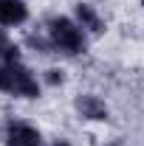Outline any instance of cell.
<instances>
[{
  "label": "cell",
  "mask_w": 144,
  "mask_h": 146,
  "mask_svg": "<svg viewBox=\"0 0 144 146\" xmlns=\"http://www.w3.org/2000/svg\"><path fill=\"white\" fill-rule=\"evenodd\" d=\"M0 93L9 98L31 101V98H40V93H42V79L23 59L0 62Z\"/></svg>",
  "instance_id": "obj_1"
},
{
  "label": "cell",
  "mask_w": 144,
  "mask_h": 146,
  "mask_svg": "<svg viewBox=\"0 0 144 146\" xmlns=\"http://www.w3.org/2000/svg\"><path fill=\"white\" fill-rule=\"evenodd\" d=\"M51 146H71V141L68 138H57V141H51Z\"/></svg>",
  "instance_id": "obj_9"
},
{
  "label": "cell",
  "mask_w": 144,
  "mask_h": 146,
  "mask_svg": "<svg viewBox=\"0 0 144 146\" xmlns=\"http://www.w3.org/2000/svg\"><path fill=\"white\" fill-rule=\"evenodd\" d=\"M108 146H122V143H119V141H113V143H108Z\"/></svg>",
  "instance_id": "obj_10"
},
{
  "label": "cell",
  "mask_w": 144,
  "mask_h": 146,
  "mask_svg": "<svg viewBox=\"0 0 144 146\" xmlns=\"http://www.w3.org/2000/svg\"><path fill=\"white\" fill-rule=\"evenodd\" d=\"M28 3L26 0H0V25L3 28H20L28 23Z\"/></svg>",
  "instance_id": "obj_5"
},
{
  "label": "cell",
  "mask_w": 144,
  "mask_h": 146,
  "mask_svg": "<svg viewBox=\"0 0 144 146\" xmlns=\"http://www.w3.org/2000/svg\"><path fill=\"white\" fill-rule=\"evenodd\" d=\"M11 59H23V56H20V45L11 42L9 28L0 25V62H11Z\"/></svg>",
  "instance_id": "obj_7"
},
{
  "label": "cell",
  "mask_w": 144,
  "mask_h": 146,
  "mask_svg": "<svg viewBox=\"0 0 144 146\" xmlns=\"http://www.w3.org/2000/svg\"><path fill=\"white\" fill-rule=\"evenodd\" d=\"M88 31L68 14H57L48 20V48L62 56H82L88 51Z\"/></svg>",
  "instance_id": "obj_2"
},
{
  "label": "cell",
  "mask_w": 144,
  "mask_h": 146,
  "mask_svg": "<svg viewBox=\"0 0 144 146\" xmlns=\"http://www.w3.org/2000/svg\"><path fill=\"white\" fill-rule=\"evenodd\" d=\"M73 20L88 31V36L90 34H102L108 25H105V20H102V14L90 6V3H76V9H73Z\"/></svg>",
  "instance_id": "obj_6"
},
{
  "label": "cell",
  "mask_w": 144,
  "mask_h": 146,
  "mask_svg": "<svg viewBox=\"0 0 144 146\" xmlns=\"http://www.w3.org/2000/svg\"><path fill=\"white\" fill-rule=\"evenodd\" d=\"M141 9H144V0H141Z\"/></svg>",
  "instance_id": "obj_11"
},
{
  "label": "cell",
  "mask_w": 144,
  "mask_h": 146,
  "mask_svg": "<svg viewBox=\"0 0 144 146\" xmlns=\"http://www.w3.org/2000/svg\"><path fill=\"white\" fill-rule=\"evenodd\" d=\"M73 110H76L85 121H108V118H110V107L105 104V98H99V96H93V93L76 96Z\"/></svg>",
  "instance_id": "obj_4"
},
{
  "label": "cell",
  "mask_w": 144,
  "mask_h": 146,
  "mask_svg": "<svg viewBox=\"0 0 144 146\" xmlns=\"http://www.w3.org/2000/svg\"><path fill=\"white\" fill-rule=\"evenodd\" d=\"M62 82H65V73H62V70H57V68L45 70V76H42V84H51V87L62 84Z\"/></svg>",
  "instance_id": "obj_8"
},
{
  "label": "cell",
  "mask_w": 144,
  "mask_h": 146,
  "mask_svg": "<svg viewBox=\"0 0 144 146\" xmlns=\"http://www.w3.org/2000/svg\"><path fill=\"white\" fill-rule=\"evenodd\" d=\"M3 141H6V146H51L40 129L26 121H9L3 127Z\"/></svg>",
  "instance_id": "obj_3"
}]
</instances>
